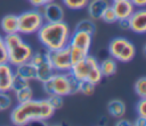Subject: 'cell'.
Returning a JSON list of instances; mask_svg holds the SVG:
<instances>
[{
    "label": "cell",
    "mask_w": 146,
    "mask_h": 126,
    "mask_svg": "<svg viewBox=\"0 0 146 126\" xmlns=\"http://www.w3.org/2000/svg\"><path fill=\"white\" fill-rule=\"evenodd\" d=\"M54 114L55 110L47 99H31L11 108L10 120L14 125L24 126L30 123L49 120Z\"/></svg>",
    "instance_id": "obj_1"
},
{
    "label": "cell",
    "mask_w": 146,
    "mask_h": 126,
    "mask_svg": "<svg viewBox=\"0 0 146 126\" xmlns=\"http://www.w3.org/2000/svg\"><path fill=\"white\" fill-rule=\"evenodd\" d=\"M71 33L68 24L64 20L44 22L36 32V36L44 47V50H55L68 44Z\"/></svg>",
    "instance_id": "obj_2"
},
{
    "label": "cell",
    "mask_w": 146,
    "mask_h": 126,
    "mask_svg": "<svg viewBox=\"0 0 146 126\" xmlns=\"http://www.w3.org/2000/svg\"><path fill=\"white\" fill-rule=\"evenodd\" d=\"M43 92L49 94H59L62 96L79 93L80 81H78L71 72H55L46 82L41 83Z\"/></svg>",
    "instance_id": "obj_3"
},
{
    "label": "cell",
    "mask_w": 146,
    "mask_h": 126,
    "mask_svg": "<svg viewBox=\"0 0 146 126\" xmlns=\"http://www.w3.org/2000/svg\"><path fill=\"white\" fill-rule=\"evenodd\" d=\"M3 40L7 48V56H8L7 62L9 65L15 67L31 59L33 49L27 42L23 40L22 34L19 33L5 34Z\"/></svg>",
    "instance_id": "obj_4"
},
{
    "label": "cell",
    "mask_w": 146,
    "mask_h": 126,
    "mask_svg": "<svg viewBox=\"0 0 146 126\" xmlns=\"http://www.w3.org/2000/svg\"><path fill=\"white\" fill-rule=\"evenodd\" d=\"M70 72L78 81L80 82L88 81L95 85L100 83L102 79L104 78L99 69L98 60L90 53L86 56L84 58H82L81 60L72 64Z\"/></svg>",
    "instance_id": "obj_5"
},
{
    "label": "cell",
    "mask_w": 146,
    "mask_h": 126,
    "mask_svg": "<svg viewBox=\"0 0 146 126\" xmlns=\"http://www.w3.org/2000/svg\"><path fill=\"white\" fill-rule=\"evenodd\" d=\"M91 43H92V35L81 31H73V33H71V37L67 47L70 49L72 64L81 60L82 58H84L90 53Z\"/></svg>",
    "instance_id": "obj_6"
},
{
    "label": "cell",
    "mask_w": 146,
    "mask_h": 126,
    "mask_svg": "<svg viewBox=\"0 0 146 126\" xmlns=\"http://www.w3.org/2000/svg\"><path fill=\"white\" fill-rule=\"evenodd\" d=\"M108 53L116 61L129 62L136 56V47L135 44L125 37L119 36L114 37L108 43Z\"/></svg>",
    "instance_id": "obj_7"
},
{
    "label": "cell",
    "mask_w": 146,
    "mask_h": 126,
    "mask_svg": "<svg viewBox=\"0 0 146 126\" xmlns=\"http://www.w3.org/2000/svg\"><path fill=\"white\" fill-rule=\"evenodd\" d=\"M18 18V33L22 35H30L36 33L44 23L41 12L38 9L23 11L17 16Z\"/></svg>",
    "instance_id": "obj_8"
},
{
    "label": "cell",
    "mask_w": 146,
    "mask_h": 126,
    "mask_svg": "<svg viewBox=\"0 0 146 126\" xmlns=\"http://www.w3.org/2000/svg\"><path fill=\"white\" fill-rule=\"evenodd\" d=\"M46 58L55 72H70L72 67V59L67 45L55 50H46Z\"/></svg>",
    "instance_id": "obj_9"
},
{
    "label": "cell",
    "mask_w": 146,
    "mask_h": 126,
    "mask_svg": "<svg viewBox=\"0 0 146 126\" xmlns=\"http://www.w3.org/2000/svg\"><path fill=\"white\" fill-rule=\"evenodd\" d=\"M35 9H38L41 12L44 22H60V20H64L65 11H64L63 5H60L59 2H56V0L51 1V2H48V3L43 5L42 7L35 8Z\"/></svg>",
    "instance_id": "obj_10"
},
{
    "label": "cell",
    "mask_w": 146,
    "mask_h": 126,
    "mask_svg": "<svg viewBox=\"0 0 146 126\" xmlns=\"http://www.w3.org/2000/svg\"><path fill=\"white\" fill-rule=\"evenodd\" d=\"M129 30L137 34H144L146 32V9L136 8L131 16L128 18Z\"/></svg>",
    "instance_id": "obj_11"
},
{
    "label": "cell",
    "mask_w": 146,
    "mask_h": 126,
    "mask_svg": "<svg viewBox=\"0 0 146 126\" xmlns=\"http://www.w3.org/2000/svg\"><path fill=\"white\" fill-rule=\"evenodd\" d=\"M108 6V0H89L86 6L88 17L92 20H100L103 12Z\"/></svg>",
    "instance_id": "obj_12"
},
{
    "label": "cell",
    "mask_w": 146,
    "mask_h": 126,
    "mask_svg": "<svg viewBox=\"0 0 146 126\" xmlns=\"http://www.w3.org/2000/svg\"><path fill=\"white\" fill-rule=\"evenodd\" d=\"M117 19H128L135 11L136 7L130 0H117L111 5Z\"/></svg>",
    "instance_id": "obj_13"
},
{
    "label": "cell",
    "mask_w": 146,
    "mask_h": 126,
    "mask_svg": "<svg viewBox=\"0 0 146 126\" xmlns=\"http://www.w3.org/2000/svg\"><path fill=\"white\" fill-rule=\"evenodd\" d=\"M14 77V67L8 62L0 64V91L10 92Z\"/></svg>",
    "instance_id": "obj_14"
},
{
    "label": "cell",
    "mask_w": 146,
    "mask_h": 126,
    "mask_svg": "<svg viewBox=\"0 0 146 126\" xmlns=\"http://www.w3.org/2000/svg\"><path fill=\"white\" fill-rule=\"evenodd\" d=\"M14 73L24 77L27 81H35L36 78V67L29 60L25 62H22L14 67Z\"/></svg>",
    "instance_id": "obj_15"
},
{
    "label": "cell",
    "mask_w": 146,
    "mask_h": 126,
    "mask_svg": "<svg viewBox=\"0 0 146 126\" xmlns=\"http://www.w3.org/2000/svg\"><path fill=\"white\" fill-rule=\"evenodd\" d=\"M0 27L1 31L5 34H13V33H18V18L17 15H6L1 18L0 20Z\"/></svg>",
    "instance_id": "obj_16"
},
{
    "label": "cell",
    "mask_w": 146,
    "mask_h": 126,
    "mask_svg": "<svg viewBox=\"0 0 146 126\" xmlns=\"http://www.w3.org/2000/svg\"><path fill=\"white\" fill-rule=\"evenodd\" d=\"M127 107L122 100L113 99L107 103V112L115 119H119L125 115Z\"/></svg>",
    "instance_id": "obj_17"
},
{
    "label": "cell",
    "mask_w": 146,
    "mask_h": 126,
    "mask_svg": "<svg viewBox=\"0 0 146 126\" xmlns=\"http://www.w3.org/2000/svg\"><path fill=\"white\" fill-rule=\"evenodd\" d=\"M35 67H36V78H35V81H38L40 83H43V82L48 81L55 73L54 68L48 62L47 58H46L44 61H42L41 64H39Z\"/></svg>",
    "instance_id": "obj_18"
},
{
    "label": "cell",
    "mask_w": 146,
    "mask_h": 126,
    "mask_svg": "<svg viewBox=\"0 0 146 126\" xmlns=\"http://www.w3.org/2000/svg\"><path fill=\"white\" fill-rule=\"evenodd\" d=\"M99 69L103 77L113 76L117 70V61L112 57H107L99 62Z\"/></svg>",
    "instance_id": "obj_19"
},
{
    "label": "cell",
    "mask_w": 146,
    "mask_h": 126,
    "mask_svg": "<svg viewBox=\"0 0 146 126\" xmlns=\"http://www.w3.org/2000/svg\"><path fill=\"white\" fill-rule=\"evenodd\" d=\"M96 23L95 20L90 19V18H86V19H81L76 23L74 31H81V32H86L90 35H94L96 33Z\"/></svg>",
    "instance_id": "obj_20"
},
{
    "label": "cell",
    "mask_w": 146,
    "mask_h": 126,
    "mask_svg": "<svg viewBox=\"0 0 146 126\" xmlns=\"http://www.w3.org/2000/svg\"><path fill=\"white\" fill-rule=\"evenodd\" d=\"M14 93H15V99H16L17 103L26 102V101L33 99V90H32V87L30 85L16 91V92H14Z\"/></svg>",
    "instance_id": "obj_21"
},
{
    "label": "cell",
    "mask_w": 146,
    "mask_h": 126,
    "mask_svg": "<svg viewBox=\"0 0 146 126\" xmlns=\"http://www.w3.org/2000/svg\"><path fill=\"white\" fill-rule=\"evenodd\" d=\"M14 99L9 92L0 91V111H7L13 108Z\"/></svg>",
    "instance_id": "obj_22"
},
{
    "label": "cell",
    "mask_w": 146,
    "mask_h": 126,
    "mask_svg": "<svg viewBox=\"0 0 146 126\" xmlns=\"http://www.w3.org/2000/svg\"><path fill=\"white\" fill-rule=\"evenodd\" d=\"M30 85V81L25 79L24 77L17 75L14 73V77H13V82H11V90L10 92H16L23 87H26Z\"/></svg>",
    "instance_id": "obj_23"
},
{
    "label": "cell",
    "mask_w": 146,
    "mask_h": 126,
    "mask_svg": "<svg viewBox=\"0 0 146 126\" xmlns=\"http://www.w3.org/2000/svg\"><path fill=\"white\" fill-rule=\"evenodd\" d=\"M89 0H62L63 5L71 10H81L86 8Z\"/></svg>",
    "instance_id": "obj_24"
},
{
    "label": "cell",
    "mask_w": 146,
    "mask_h": 126,
    "mask_svg": "<svg viewBox=\"0 0 146 126\" xmlns=\"http://www.w3.org/2000/svg\"><path fill=\"white\" fill-rule=\"evenodd\" d=\"M133 90L139 98H146V77L145 76H141L136 81Z\"/></svg>",
    "instance_id": "obj_25"
},
{
    "label": "cell",
    "mask_w": 146,
    "mask_h": 126,
    "mask_svg": "<svg viewBox=\"0 0 146 126\" xmlns=\"http://www.w3.org/2000/svg\"><path fill=\"white\" fill-rule=\"evenodd\" d=\"M47 100L54 110L62 109L64 106V96H62L59 94H49V95H47Z\"/></svg>",
    "instance_id": "obj_26"
},
{
    "label": "cell",
    "mask_w": 146,
    "mask_h": 126,
    "mask_svg": "<svg viewBox=\"0 0 146 126\" xmlns=\"http://www.w3.org/2000/svg\"><path fill=\"white\" fill-rule=\"evenodd\" d=\"M100 20H103V22L106 23V24H114V23H116L117 18H116V15H115L113 8L111 7V5H110V6L105 9V11L103 12Z\"/></svg>",
    "instance_id": "obj_27"
},
{
    "label": "cell",
    "mask_w": 146,
    "mask_h": 126,
    "mask_svg": "<svg viewBox=\"0 0 146 126\" xmlns=\"http://www.w3.org/2000/svg\"><path fill=\"white\" fill-rule=\"evenodd\" d=\"M95 87H96L95 84L88 81H82L80 82V85H79V93H82L84 95H91L95 92Z\"/></svg>",
    "instance_id": "obj_28"
},
{
    "label": "cell",
    "mask_w": 146,
    "mask_h": 126,
    "mask_svg": "<svg viewBox=\"0 0 146 126\" xmlns=\"http://www.w3.org/2000/svg\"><path fill=\"white\" fill-rule=\"evenodd\" d=\"M136 110H137L138 117L146 118V98H140V100L136 106Z\"/></svg>",
    "instance_id": "obj_29"
},
{
    "label": "cell",
    "mask_w": 146,
    "mask_h": 126,
    "mask_svg": "<svg viewBox=\"0 0 146 126\" xmlns=\"http://www.w3.org/2000/svg\"><path fill=\"white\" fill-rule=\"evenodd\" d=\"M8 56H7V48L5 44V40L3 36L0 34V64H5L7 62Z\"/></svg>",
    "instance_id": "obj_30"
},
{
    "label": "cell",
    "mask_w": 146,
    "mask_h": 126,
    "mask_svg": "<svg viewBox=\"0 0 146 126\" xmlns=\"http://www.w3.org/2000/svg\"><path fill=\"white\" fill-rule=\"evenodd\" d=\"M30 3L34 7V8H39V7H42L43 5L48 3V2H51V1H55V0H29Z\"/></svg>",
    "instance_id": "obj_31"
},
{
    "label": "cell",
    "mask_w": 146,
    "mask_h": 126,
    "mask_svg": "<svg viewBox=\"0 0 146 126\" xmlns=\"http://www.w3.org/2000/svg\"><path fill=\"white\" fill-rule=\"evenodd\" d=\"M116 23H117V25H119V27L121 30H123V31L129 30V22H128V19H117Z\"/></svg>",
    "instance_id": "obj_32"
},
{
    "label": "cell",
    "mask_w": 146,
    "mask_h": 126,
    "mask_svg": "<svg viewBox=\"0 0 146 126\" xmlns=\"http://www.w3.org/2000/svg\"><path fill=\"white\" fill-rule=\"evenodd\" d=\"M115 125H116V126H131V125H132V123H131V121H129L128 119H125V118L121 117V118H119V119H117V121L115 123Z\"/></svg>",
    "instance_id": "obj_33"
},
{
    "label": "cell",
    "mask_w": 146,
    "mask_h": 126,
    "mask_svg": "<svg viewBox=\"0 0 146 126\" xmlns=\"http://www.w3.org/2000/svg\"><path fill=\"white\" fill-rule=\"evenodd\" d=\"M136 8H145L146 6V0H130Z\"/></svg>",
    "instance_id": "obj_34"
},
{
    "label": "cell",
    "mask_w": 146,
    "mask_h": 126,
    "mask_svg": "<svg viewBox=\"0 0 146 126\" xmlns=\"http://www.w3.org/2000/svg\"><path fill=\"white\" fill-rule=\"evenodd\" d=\"M132 125H135V126H145V125H146V118H144V117H138V118L136 119V121L132 123Z\"/></svg>",
    "instance_id": "obj_35"
},
{
    "label": "cell",
    "mask_w": 146,
    "mask_h": 126,
    "mask_svg": "<svg viewBox=\"0 0 146 126\" xmlns=\"http://www.w3.org/2000/svg\"><path fill=\"white\" fill-rule=\"evenodd\" d=\"M112 1H117V0H112Z\"/></svg>",
    "instance_id": "obj_36"
}]
</instances>
